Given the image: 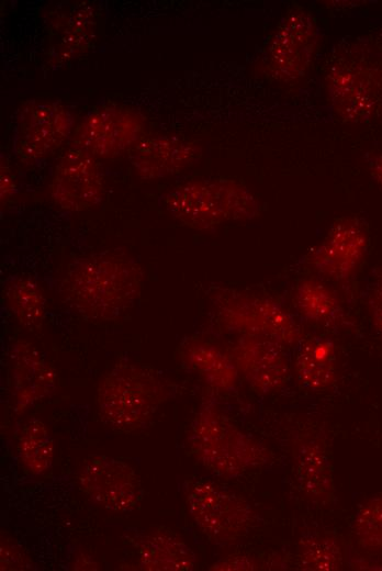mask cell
Segmentation results:
<instances>
[{"mask_svg":"<svg viewBox=\"0 0 382 571\" xmlns=\"http://www.w3.org/2000/svg\"><path fill=\"white\" fill-rule=\"evenodd\" d=\"M143 282V269L133 258L102 251L74 260L60 287L64 301L78 315L109 322L133 306Z\"/></svg>","mask_w":382,"mask_h":571,"instance_id":"6da1fadb","label":"cell"},{"mask_svg":"<svg viewBox=\"0 0 382 571\" xmlns=\"http://www.w3.org/2000/svg\"><path fill=\"white\" fill-rule=\"evenodd\" d=\"M187 443L192 456L213 473L235 478L269 461V451L236 426L212 399L192 418Z\"/></svg>","mask_w":382,"mask_h":571,"instance_id":"7a4b0ae2","label":"cell"},{"mask_svg":"<svg viewBox=\"0 0 382 571\" xmlns=\"http://www.w3.org/2000/svg\"><path fill=\"white\" fill-rule=\"evenodd\" d=\"M165 399L161 379L150 368L130 361L111 368L97 390L100 417L121 432L144 428Z\"/></svg>","mask_w":382,"mask_h":571,"instance_id":"3957f363","label":"cell"},{"mask_svg":"<svg viewBox=\"0 0 382 571\" xmlns=\"http://www.w3.org/2000/svg\"><path fill=\"white\" fill-rule=\"evenodd\" d=\"M166 209L180 223L211 229L232 221H246L260 212L257 197L244 184L228 179H193L166 195Z\"/></svg>","mask_w":382,"mask_h":571,"instance_id":"277c9868","label":"cell"},{"mask_svg":"<svg viewBox=\"0 0 382 571\" xmlns=\"http://www.w3.org/2000/svg\"><path fill=\"white\" fill-rule=\"evenodd\" d=\"M324 85L333 112L349 123H368L382 114V59L362 47L336 57Z\"/></svg>","mask_w":382,"mask_h":571,"instance_id":"5b68a950","label":"cell"},{"mask_svg":"<svg viewBox=\"0 0 382 571\" xmlns=\"http://www.w3.org/2000/svg\"><path fill=\"white\" fill-rule=\"evenodd\" d=\"M212 302L222 325L240 336L265 338L284 347L297 346L304 339L295 316L271 296L221 289L214 292Z\"/></svg>","mask_w":382,"mask_h":571,"instance_id":"8992f818","label":"cell"},{"mask_svg":"<svg viewBox=\"0 0 382 571\" xmlns=\"http://www.w3.org/2000/svg\"><path fill=\"white\" fill-rule=\"evenodd\" d=\"M188 513L196 527L218 545H232L258 523L250 503L241 495L206 480L187 481Z\"/></svg>","mask_w":382,"mask_h":571,"instance_id":"52a82bcc","label":"cell"},{"mask_svg":"<svg viewBox=\"0 0 382 571\" xmlns=\"http://www.w3.org/2000/svg\"><path fill=\"white\" fill-rule=\"evenodd\" d=\"M314 15L303 9L290 10L278 23L265 47L261 68L272 80L292 83L305 77L318 47Z\"/></svg>","mask_w":382,"mask_h":571,"instance_id":"ba28073f","label":"cell"},{"mask_svg":"<svg viewBox=\"0 0 382 571\" xmlns=\"http://www.w3.org/2000/svg\"><path fill=\"white\" fill-rule=\"evenodd\" d=\"M74 116L61 102L29 100L15 116L13 149L23 165L43 160L54 153L71 134Z\"/></svg>","mask_w":382,"mask_h":571,"instance_id":"9c48e42d","label":"cell"},{"mask_svg":"<svg viewBox=\"0 0 382 571\" xmlns=\"http://www.w3.org/2000/svg\"><path fill=\"white\" fill-rule=\"evenodd\" d=\"M145 120L136 110L119 104L91 111L76 127L72 147L97 158H113L133 149L142 138Z\"/></svg>","mask_w":382,"mask_h":571,"instance_id":"30bf717a","label":"cell"},{"mask_svg":"<svg viewBox=\"0 0 382 571\" xmlns=\"http://www.w3.org/2000/svg\"><path fill=\"white\" fill-rule=\"evenodd\" d=\"M369 246L366 225L356 216L337 220L323 240L305 256V264L321 279L346 283L360 268Z\"/></svg>","mask_w":382,"mask_h":571,"instance_id":"8fae6325","label":"cell"},{"mask_svg":"<svg viewBox=\"0 0 382 571\" xmlns=\"http://www.w3.org/2000/svg\"><path fill=\"white\" fill-rule=\"evenodd\" d=\"M78 482L98 506L115 513L135 510L144 495L141 479L128 463L105 455H91L82 463Z\"/></svg>","mask_w":382,"mask_h":571,"instance_id":"7c38bea8","label":"cell"},{"mask_svg":"<svg viewBox=\"0 0 382 571\" xmlns=\"http://www.w3.org/2000/svg\"><path fill=\"white\" fill-rule=\"evenodd\" d=\"M50 197L65 211L97 206L104 197V178L97 159L74 147L65 152L54 170Z\"/></svg>","mask_w":382,"mask_h":571,"instance_id":"4fadbf2b","label":"cell"},{"mask_svg":"<svg viewBox=\"0 0 382 571\" xmlns=\"http://www.w3.org/2000/svg\"><path fill=\"white\" fill-rule=\"evenodd\" d=\"M284 346L265 338L240 336L231 356L249 387L258 394L280 391L288 383L290 367Z\"/></svg>","mask_w":382,"mask_h":571,"instance_id":"5bb4252c","label":"cell"},{"mask_svg":"<svg viewBox=\"0 0 382 571\" xmlns=\"http://www.w3.org/2000/svg\"><path fill=\"white\" fill-rule=\"evenodd\" d=\"M11 391L14 408L23 413L49 396L58 385L55 369L26 339L15 340L9 351Z\"/></svg>","mask_w":382,"mask_h":571,"instance_id":"9a60e30c","label":"cell"},{"mask_svg":"<svg viewBox=\"0 0 382 571\" xmlns=\"http://www.w3.org/2000/svg\"><path fill=\"white\" fill-rule=\"evenodd\" d=\"M202 156L201 147L172 135L143 138L131 150V164L146 180L165 178L194 165Z\"/></svg>","mask_w":382,"mask_h":571,"instance_id":"2e32d148","label":"cell"},{"mask_svg":"<svg viewBox=\"0 0 382 571\" xmlns=\"http://www.w3.org/2000/svg\"><path fill=\"white\" fill-rule=\"evenodd\" d=\"M293 464L297 485L310 501L325 505L334 500L333 467L318 436H305L294 444Z\"/></svg>","mask_w":382,"mask_h":571,"instance_id":"e0dca14e","label":"cell"},{"mask_svg":"<svg viewBox=\"0 0 382 571\" xmlns=\"http://www.w3.org/2000/svg\"><path fill=\"white\" fill-rule=\"evenodd\" d=\"M138 564L148 571H191L196 566L194 551L175 533L159 528L137 540Z\"/></svg>","mask_w":382,"mask_h":571,"instance_id":"ac0fdd59","label":"cell"},{"mask_svg":"<svg viewBox=\"0 0 382 571\" xmlns=\"http://www.w3.org/2000/svg\"><path fill=\"white\" fill-rule=\"evenodd\" d=\"M337 354L326 336H312L297 345L294 371L299 383L313 392L325 391L336 380Z\"/></svg>","mask_w":382,"mask_h":571,"instance_id":"d6986e66","label":"cell"},{"mask_svg":"<svg viewBox=\"0 0 382 571\" xmlns=\"http://www.w3.org/2000/svg\"><path fill=\"white\" fill-rule=\"evenodd\" d=\"M292 302L297 314L308 323L338 327L347 321L339 296L319 277L300 280L294 288Z\"/></svg>","mask_w":382,"mask_h":571,"instance_id":"ffe728a7","label":"cell"},{"mask_svg":"<svg viewBox=\"0 0 382 571\" xmlns=\"http://www.w3.org/2000/svg\"><path fill=\"white\" fill-rule=\"evenodd\" d=\"M182 359L210 388L222 392L236 388L238 369L232 356L217 346L198 339L189 340L182 347Z\"/></svg>","mask_w":382,"mask_h":571,"instance_id":"44dd1931","label":"cell"},{"mask_svg":"<svg viewBox=\"0 0 382 571\" xmlns=\"http://www.w3.org/2000/svg\"><path fill=\"white\" fill-rule=\"evenodd\" d=\"M5 305L13 318L27 331H40L46 314L41 286L29 276L15 275L3 286Z\"/></svg>","mask_w":382,"mask_h":571,"instance_id":"7402d4cb","label":"cell"},{"mask_svg":"<svg viewBox=\"0 0 382 571\" xmlns=\"http://www.w3.org/2000/svg\"><path fill=\"white\" fill-rule=\"evenodd\" d=\"M57 43L53 49H57V59L68 60L76 57L87 48L96 32V21L92 8L77 4L68 8L59 14L54 26Z\"/></svg>","mask_w":382,"mask_h":571,"instance_id":"603a6c76","label":"cell"},{"mask_svg":"<svg viewBox=\"0 0 382 571\" xmlns=\"http://www.w3.org/2000/svg\"><path fill=\"white\" fill-rule=\"evenodd\" d=\"M18 454L23 468L33 475L48 471L53 464L55 446L46 425L38 418L27 419L18 437Z\"/></svg>","mask_w":382,"mask_h":571,"instance_id":"cb8c5ba5","label":"cell"},{"mask_svg":"<svg viewBox=\"0 0 382 571\" xmlns=\"http://www.w3.org/2000/svg\"><path fill=\"white\" fill-rule=\"evenodd\" d=\"M297 557L303 570L335 571L342 566L341 547L327 534H303L297 544Z\"/></svg>","mask_w":382,"mask_h":571,"instance_id":"d4e9b609","label":"cell"},{"mask_svg":"<svg viewBox=\"0 0 382 571\" xmlns=\"http://www.w3.org/2000/svg\"><path fill=\"white\" fill-rule=\"evenodd\" d=\"M352 533L366 550L382 551V494L361 505L352 523Z\"/></svg>","mask_w":382,"mask_h":571,"instance_id":"484cf974","label":"cell"},{"mask_svg":"<svg viewBox=\"0 0 382 571\" xmlns=\"http://www.w3.org/2000/svg\"><path fill=\"white\" fill-rule=\"evenodd\" d=\"M364 303L371 322L382 338V265L369 273L364 288Z\"/></svg>","mask_w":382,"mask_h":571,"instance_id":"4316f807","label":"cell"},{"mask_svg":"<svg viewBox=\"0 0 382 571\" xmlns=\"http://www.w3.org/2000/svg\"><path fill=\"white\" fill-rule=\"evenodd\" d=\"M0 539V569L2 571L32 569V560L11 536L2 531Z\"/></svg>","mask_w":382,"mask_h":571,"instance_id":"83f0119b","label":"cell"},{"mask_svg":"<svg viewBox=\"0 0 382 571\" xmlns=\"http://www.w3.org/2000/svg\"><path fill=\"white\" fill-rule=\"evenodd\" d=\"M260 564L256 558L247 555H231L214 562L210 570L233 571V570H258Z\"/></svg>","mask_w":382,"mask_h":571,"instance_id":"f1b7e54d","label":"cell"},{"mask_svg":"<svg viewBox=\"0 0 382 571\" xmlns=\"http://www.w3.org/2000/svg\"><path fill=\"white\" fill-rule=\"evenodd\" d=\"M15 191L14 178L3 161L1 163V203L5 202Z\"/></svg>","mask_w":382,"mask_h":571,"instance_id":"f546056e","label":"cell"},{"mask_svg":"<svg viewBox=\"0 0 382 571\" xmlns=\"http://www.w3.org/2000/svg\"><path fill=\"white\" fill-rule=\"evenodd\" d=\"M367 165L372 179L382 188V152L371 155Z\"/></svg>","mask_w":382,"mask_h":571,"instance_id":"4dcf8cb0","label":"cell"}]
</instances>
